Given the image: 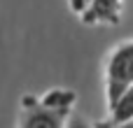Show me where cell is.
<instances>
[{
	"label": "cell",
	"instance_id": "8",
	"mask_svg": "<svg viewBox=\"0 0 133 128\" xmlns=\"http://www.w3.org/2000/svg\"><path fill=\"white\" fill-rule=\"evenodd\" d=\"M98 128H133V121H126V124H112V121H105V124H98Z\"/></svg>",
	"mask_w": 133,
	"mask_h": 128
},
{
	"label": "cell",
	"instance_id": "4",
	"mask_svg": "<svg viewBox=\"0 0 133 128\" xmlns=\"http://www.w3.org/2000/svg\"><path fill=\"white\" fill-rule=\"evenodd\" d=\"M110 112V121L112 124H126V121H133V84L126 86L117 100L108 107Z\"/></svg>",
	"mask_w": 133,
	"mask_h": 128
},
{
	"label": "cell",
	"instance_id": "1",
	"mask_svg": "<svg viewBox=\"0 0 133 128\" xmlns=\"http://www.w3.org/2000/svg\"><path fill=\"white\" fill-rule=\"evenodd\" d=\"M133 84V40L122 42L112 49L105 65V98L108 107L117 100V96Z\"/></svg>",
	"mask_w": 133,
	"mask_h": 128
},
{
	"label": "cell",
	"instance_id": "3",
	"mask_svg": "<svg viewBox=\"0 0 133 128\" xmlns=\"http://www.w3.org/2000/svg\"><path fill=\"white\" fill-rule=\"evenodd\" d=\"M79 19L87 26H98V23L117 26L122 19V0H91L89 7L79 14Z\"/></svg>",
	"mask_w": 133,
	"mask_h": 128
},
{
	"label": "cell",
	"instance_id": "5",
	"mask_svg": "<svg viewBox=\"0 0 133 128\" xmlns=\"http://www.w3.org/2000/svg\"><path fill=\"white\" fill-rule=\"evenodd\" d=\"M75 100H77V93L70 89H51L40 98V103L44 107H54V110H70L75 105Z\"/></svg>",
	"mask_w": 133,
	"mask_h": 128
},
{
	"label": "cell",
	"instance_id": "2",
	"mask_svg": "<svg viewBox=\"0 0 133 128\" xmlns=\"http://www.w3.org/2000/svg\"><path fill=\"white\" fill-rule=\"evenodd\" d=\"M21 124L19 128H65L70 110H54L44 107L40 100L26 96L21 103Z\"/></svg>",
	"mask_w": 133,
	"mask_h": 128
},
{
	"label": "cell",
	"instance_id": "6",
	"mask_svg": "<svg viewBox=\"0 0 133 128\" xmlns=\"http://www.w3.org/2000/svg\"><path fill=\"white\" fill-rule=\"evenodd\" d=\"M65 128H98V126L89 124L84 117H68V124H65Z\"/></svg>",
	"mask_w": 133,
	"mask_h": 128
},
{
	"label": "cell",
	"instance_id": "7",
	"mask_svg": "<svg viewBox=\"0 0 133 128\" xmlns=\"http://www.w3.org/2000/svg\"><path fill=\"white\" fill-rule=\"evenodd\" d=\"M89 2H91V0H70V9H72L75 14H82V12L89 7Z\"/></svg>",
	"mask_w": 133,
	"mask_h": 128
}]
</instances>
